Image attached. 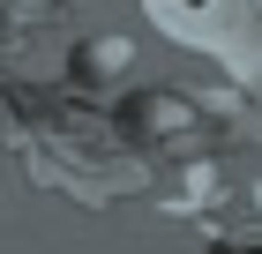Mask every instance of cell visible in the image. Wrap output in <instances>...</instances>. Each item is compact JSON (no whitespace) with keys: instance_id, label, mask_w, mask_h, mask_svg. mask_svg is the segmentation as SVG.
Segmentation results:
<instances>
[{"instance_id":"1","label":"cell","mask_w":262,"mask_h":254,"mask_svg":"<svg viewBox=\"0 0 262 254\" xmlns=\"http://www.w3.org/2000/svg\"><path fill=\"white\" fill-rule=\"evenodd\" d=\"M0 142L23 157V172L53 187V195L82 202V210H113V202L150 187V157L113 127V112L82 98H53V105H15L0 120Z\"/></svg>"},{"instance_id":"2","label":"cell","mask_w":262,"mask_h":254,"mask_svg":"<svg viewBox=\"0 0 262 254\" xmlns=\"http://www.w3.org/2000/svg\"><path fill=\"white\" fill-rule=\"evenodd\" d=\"M142 15L172 45L210 53L232 82H247V67H255V22H262V15H247V0H142Z\"/></svg>"},{"instance_id":"3","label":"cell","mask_w":262,"mask_h":254,"mask_svg":"<svg viewBox=\"0 0 262 254\" xmlns=\"http://www.w3.org/2000/svg\"><path fill=\"white\" fill-rule=\"evenodd\" d=\"M127 67H135V45L127 38H90L82 60H75V82H120Z\"/></svg>"},{"instance_id":"4","label":"cell","mask_w":262,"mask_h":254,"mask_svg":"<svg viewBox=\"0 0 262 254\" xmlns=\"http://www.w3.org/2000/svg\"><path fill=\"white\" fill-rule=\"evenodd\" d=\"M53 8H68V0H0V15H8V30H23V22H45Z\"/></svg>"},{"instance_id":"5","label":"cell","mask_w":262,"mask_h":254,"mask_svg":"<svg viewBox=\"0 0 262 254\" xmlns=\"http://www.w3.org/2000/svg\"><path fill=\"white\" fill-rule=\"evenodd\" d=\"M247 15H262V0H247Z\"/></svg>"}]
</instances>
